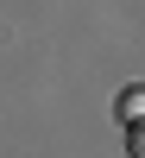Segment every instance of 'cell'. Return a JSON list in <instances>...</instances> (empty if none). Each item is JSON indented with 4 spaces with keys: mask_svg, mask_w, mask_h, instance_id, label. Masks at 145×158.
Here are the masks:
<instances>
[{
    "mask_svg": "<svg viewBox=\"0 0 145 158\" xmlns=\"http://www.w3.org/2000/svg\"><path fill=\"white\" fill-rule=\"evenodd\" d=\"M126 146H133V158H145V120H133V127H126Z\"/></svg>",
    "mask_w": 145,
    "mask_h": 158,
    "instance_id": "7a4b0ae2",
    "label": "cell"
},
{
    "mask_svg": "<svg viewBox=\"0 0 145 158\" xmlns=\"http://www.w3.org/2000/svg\"><path fill=\"white\" fill-rule=\"evenodd\" d=\"M114 108H120V120H126V127L145 120V89H120V101H114Z\"/></svg>",
    "mask_w": 145,
    "mask_h": 158,
    "instance_id": "6da1fadb",
    "label": "cell"
}]
</instances>
